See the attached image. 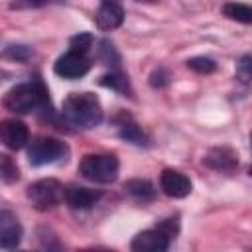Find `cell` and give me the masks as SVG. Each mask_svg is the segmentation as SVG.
<instances>
[{
    "label": "cell",
    "mask_w": 252,
    "mask_h": 252,
    "mask_svg": "<svg viewBox=\"0 0 252 252\" xmlns=\"http://www.w3.org/2000/svg\"><path fill=\"white\" fill-rule=\"evenodd\" d=\"M61 116L73 128H94L102 120V106L93 93H73L63 100Z\"/></svg>",
    "instance_id": "cell-1"
},
{
    "label": "cell",
    "mask_w": 252,
    "mask_h": 252,
    "mask_svg": "<svg viewBox=\"0 0 252 252\" xmlns=\"http://www.w3.org/2000/svg\"><path fill=\"white\" fill-rule=\"evenodd\" d=\"M45 104H47V91L39 81L22 83L12 91H8V94L4 96V106L18 114L35 112Z\"/></svg>",
    "instance_id": "cell-2"
},
{
    "label": "cell",
    "mask_w": 252,
    "mask_h": 252,
    "mask_svg": "<svg viewBox=\"0 0 252 252\" xmlns=\"http://www.w3.org/2000/svg\"><path fill=\"white\" fill-rule=\"evenodd\" d=\"M118 158L112 154H89L79 163L81 175L94 183H112L118 177Z\"/></svg>",
    "instance_id": "cell-3"
},
{
    "label": "cell",
    "mask_w": 252,
    "mask_h": 252,
    "mask_svg": "<svg viewBox=\"0 0 252 252\" xmlns=\"http://www.w3.org/2000/svg\"><path fill=\"white\" fill-rule=\"evenodd\" d=\"M65 187L57 179H39L28 187V199L37 211H47L63 201Z\"/></svg>",
    "instance_id": "cell-4"
},
{
    "label": "cell",
    "mask_w": 252,
    "mask_h": 252,
    "mask_svg": "<svg viewBox=\"0 0 252 252\" xmlns=\"http://www.w3.org/2000/svg\"><path fill=\"white\" fill-rule=\"evenodd\" d=\"M65 154H67L65 144L51 136H37L28 146V159L32 165H47L59 161Z\"/></svg>",
    "instance_id": "cell-5"
},
{
    "label": "cell",
    "mask_w": 252,
    "mask_h": 252,
    "mask_svg": "<svg viewBox=\"0 0 252 252\" xmlns=\"http://www.w3.org/2000/svg\"><path fill=\"white\" fill-rule=\"evenodd\" d=\"M89 67H91V63H89V59H87L85 53H79V51H71L69 49L67 53H63L55 61L53 71L59 77H63V79H81L83 75L89 73Z\"/></svg>",
    "instance_id": "cell-6"
},
{
    "label": "cell",
    "mask_w": 252,
    "mask_h": 252,
    "mask_svg": "<svg viewBox=\"0 0 252 252\" xmlns=\"http://www.w3.org/2000/svg\"><path fill=\"white\" fill-rule=\"evenodd\" d=\"M130 248L134 252H165L169 248V236L161 228L142 230L134 236Z\"/></svg>",
    "instance_id": "cell-7"
},
{
    "label": "cell",
    "mask_w": 252,
    "mask_h": 252,
    "mask_svg": "<svg viewBox=\"0 0 252 252\" xmlns=\"http://www.w3.org/2000/svg\"><path fill=\"white\" fill-rule=\"evenodd\" d=\"M30 132L28 126L22 120L16 118H8L0 122V142L8 148V150H20L28 144Z\"/></svg>",
    "instance_id": "cell-8"
},
{
    "label": "cell",
    "mask_w": 252,
    "mask_h": 252,
    "mask_svg": "<svg viewBox=\"0 0 252 252\" xmlns=\"http://www.w3.org/2000/svg\"><path fill=\"white\" fill-rule=\"evenodd\" d=\"M159 187L167 197L183 199L191 193V181L185 173L175 169H163L159 175Z\"/></svg>",
    "instance_id": "cell-9"
},
{
    "label": "cell",
    "mask_w": 252,
    "mask_h": 252,
    "mask_svg": "<svg viewBox=\"0 0 252 252\" xmlns=\"http://www.w3.org/2000/svg\"><path fill=\"white\" fill-rule=\"evenodd\" d=\"M22 240V224L12 211H0V248H16Z\"/></svg>",
    "instance_id": "cell-10"
},
{
    "label": "cell",
    "mask_w": 252,
    "mask_h": 252,
    "mask_svg": "<svg viewBox=\"0 0 252 252\" xmlns=\"http://www.w3.org/2000/svg\"><path fill=\"white\" fill-rule=\"evenodd\" d=\"M124 20V10L120 6L118 0H102L96 14H94V22L100 30H116Z\"/></svg>",
    "instance_id": "cell-11"
},
{
    "label": "cell",
    "mask_w": 252,
    "mask_h": 252,
    "mask_svg": "<svg viewBox=\"0 0 252 252\" xmlns=\"http://www.w3.org/2000/svg\"><path fill=\"white\" fill-rule=\"evenodd\" d=\"M63 199L67 201V205L71 209L85 211V209H91L100 199V193L94 191V189H87V187H79V185H69V187H65Z\"/></svg>",
    "instance_id": "cell-12"
},
{
    "label": "cell",
    "mask_w": 252,
    "mask_h": 252,
    "mask_svg": "<svg viewBox=\"0 0 252 252\" xmlns=\"http://www.w3.org/2000/svg\"><path fill=\"white\" fill-rule=\"evenodd\" d=\"M203 163H207L209 167H213V169H217V171H226V173H230V171H234V167L238 165V156H236L232 150H228V148H215V150H211V152L205 156Z\"/></svg>",
    "instance_id": "cell-13"
},
{
    "label": "cell",
    "mask_w": 252,
    "mask_h": 252,
    "mask_svg": "<svg viewBox=\"0 0 252 252\" xmlns=\"http://www.w3.org/2000/svg\"><path fill=\"white\" fill-rule=\"evenodd\" d=\"M222 12L226 18L230 20H236V22H242V24H250L252 22V8L246 6V4H240V2H228L222 6Z\"/></svg>",
    "instance_id": "cell-14"
},
{
    "label": "cell",
    "mask_w": 252,
    "mask_h": 252,
    "mask_svg": "<svg viewBox=\"0 0 252 252\" xmlns=\"http://www.w3.org/2000/svg\"><path fill=\"white\" fill-rule=\"evenodd\" d=\"M126 189H128L132 195L142 197V199H148V197H152V193H154L150 181H146V179H132V181L126 183Z\"/></svg>",
    "instance_id": "cell-15"
},
{
    "label": "cell",
    "mask_w": 252,
    "mask_h": 252,
    "mask_svg": "<svg viewBox=\"0 0 252 252\" xmlns=\"http://www.w3.org/2000/svg\"><path fill=\"white\" fill-rule=\"evenodd\" d=\"M187 67L197 73H213L217 69V63L211 57H193L187 61Z\"/></svg>",
    "instance_id": "cell-16"
},
{
    "label": "cell",
    "mask_w": 252,
    "mask_h": 252,
    "mask_svg": "<svg viewBox=\"0 0 252 252\" xmlns=\"http://www.w3.org/2000/svg\"><path fill=\"white\" fill-rule=\"evenodd\" d=\"M120 136L124 140H128V142H132V144H138V146L146 144V136H144V132L136 124H128V126L124 124L122 130H120Z\"/></svg>",
    "instance_id": "cell-17"
},
{
    "label": "cell",
    "mask_w": 252,
    "mask_h": 252,
    "mask_svg": "<svg viewBox=\"0 0 252 252\" xmlns=\"http://www.w3.org/2000/svg\"><path fill=\"white\" fill-rule=\"evenodd\" d=\"M91 45H93V35L91 33H79V35L71 37V41H69L71 51H79V53H87Z\"/></svg>",
    "instance_id": "cell-18"
},
{
    "label": "cell",
    "mask_w": 252,
    "mask_h": 252,
    "mask_svg": "<svg viewBox=\"0 0 252 252\" xmlns=\"http://www.w3.org/2000/svg\"><path fill=\"white\" fill-rule=\"evenodd\" d=\"M0 173L6 177V179H18V167L12 163L10 158L6 156H0Z\"/></svg>",
    "instance_id": "cell-19"
},
{
    "label": "cell",
    "mask_w": 252,
    "mask_h": 252,
    "mask_svg": "<svg viewBox=\"0 0 252 252\" xmlns=\"http://www.w3.org/2000/svg\"><path fill=\"white\" fill-rule=\"evenodd\" d=\"M100 83L106 85V87H112L116 91H126V87H128V83L122 75H106V77H102Z\"/></svg>",
    "instance_id": "cell-20"
},
{
    "label": "cell",
    "mask_w": 252,
    "mask_h": 252,
    "mask_svg": "<svg viewBox=\"0 0 252 252\" xmlns=\"http://www.w3.org/2000/svg\"><path fill=\"white\" fill-rule=\"evenodd\" d=\"M28 6H45V4H55V2H63V0H24Z\"/></svg>",
    "instance_id": "cell-21"
},
{
    "label": "cell",
    "mask_w": 252,
    "mask_h": 252,
    "mask_svg": "<svg viewBox=\"0 0 252 252\" xmlns=\"http://www.w3.org/2000/svg\"><path fill=\"white\" fill-rule=\"evenodd\" d=\"M140 2H154V0H140Z\"/></svg>",
    "instance_id": "cell-22"
}]
</instances>
